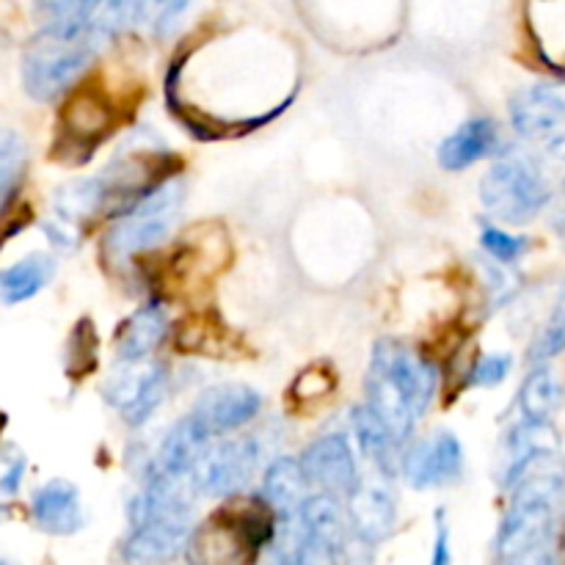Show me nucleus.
Masks as SVG:
<instances>
[{
	"label": "nucleus",
	"instance_id": "0eeeda50",
	"mask_svg": "<svg viewBox=\"0 0 565 565\" xmlns=\"http://www.w3.org/2000/svg\"><path fill=\"white\" fill-rule=\"evenodd\" d=\"M259 461V445L252 436L218 441L210 447L196 463L191 483L196 494L204 497H235L252 480Z\"/></svg>",
	"mask_w": 565,
	"mask_h": 565
},
{
	"label": "nucleus",
	"instance_id": "f3484780",
	"mask_svg": "<svg viewBox=\"0 0 565 565\" xmlns=\"http://www.w3.org/2000/svg\"><path fill=\"white\" fill-rule=\"evenodd\" d=\"M110 108L99 94L81 92L70 99L61 114V130L70 147L83 149V158L94 152L99 141L110 132Z\"/></svg>",
	"mask_w": 565,
	"mask_h": 565
},
{
	"label": "nucleus",
	"instance_id": "c756f323",
	"mask_svg": "<svg viewBox=\"0 0 565 565\" xmlns=\"http://www.w3.org/2000/svg\"><path fill=\"white\" fill-rule=\"evenodd\" d=\"M342 544H345V541H334L318 533H307L303 535L301 550H298L296 565H340Z\"/></svg>",
	"mask_w": 565,
	"mask_h": 565
},
{
	"label": "nucleus",
	"instance_id": "e433bc0d",
	"mask_svg": "<svg viewBox=\"0 0 565 565\" xmlns=\"http://www.w3.org/2000/svg\"><path fill=\"white\" fill-rule=\"evenodd\" d=\"M0 565H14V563H9V561H0Z\"/></svg>",
	"mask_w": 565,
	"mask_h": 565
},
{
	"label": "nucleus",
	"instance_id": "a878e982",
	"mask_svg": "<svg viewBox=\"0 0 565 565\" xmlns=\"http://www.w3.org/2000/svg\"><path fill=\"white\" fill-rule=\"evenodd\" d=\"M36 11L47 25H86L92 20V0H36Z\"/></svg>",
	"mask_w": 565,
	"mask_h": 565
},
{
	"label": "nucleus",
	"instance_id": "bb28decb",
	"mask_svg": "<svg viewBox=\"0 0 565 565\" xmlns=\"http://www.w3.org/2000/svg\"><path fill=\"white\" fill-rule=\"evenodd\" d=\"M480 243H483L486 252H489L491 257L502 265L516 263V259L530 248L527 237L511 235V232L500 230V226H486L483 235H480Z\"/></svg>",
	"mask_w": 565,
	"mask_h": 565
},
{
	"label": "nucleus",
	"instance_id": "20e7f679",
	"mask_svg": "<svg viewBox=\"0 0 565 565\" xmlns=\"http://www.w3.org/2000/svg\"><path fill=\"white\" fill-rule=\"evenodd\" d=\"M185 204V182L182 177H169L160 182L152 193L141 199L132 210H127L121 218L114 221L105 232L103 252L110 265L136 259L138 254H147L169 241L177 218Z\"/></svg>",
	"mask_w": 565,
	"mask_h": 565
},
{
	"label": "nucleus",
	"instance_id": "1a4fd4ad",
	"mask_svg": "<svg viewBox=\"0 0 565 565\" xmlns=\"http://www.w3.org/2000/svg\"><path fill=\"white\" fill-rule=\"evenodd\" d=\"M401 472L412 489H439L463 472V447L452 434L441 430L430 439L412 441L403 450Z\"/></svg>",
	"mask_w": 565,
	"mask_h": 565
},
{
	"label": "nucleus",
	"instance_id": "473e14b6",
	"mask_svg": "<svg viewBox=\"0 0 565 565\" xmlns=\"http://www.w3.org/2000/svg\"><path fill=\"white\" fill-rule=\"evenodd\" d=\"M22 475H25V458H14L11 467L6 469L3 478H0V491H3V494H17V489H20L22 483Z\"/></svg>",
	"mask_w": 565,
	"mask_h": 565
},
{
	"label": "nucleus",
	"instance_id": "4be33fe9",
	"mask_svg": "<svg viewBox=\"0 0 565 565\" xmlns=\"http://www.w3.org/2000/svg\"><path fill=\"white\" fill-rule=\"evenodd\" d=\"M563 403V384L552 367L546 364H535L530 375L524 379L522 390H519V412L522 419L530 423H550L557 414Z\"/></svg>",
	"mask_w": 565,
	"mask_h": 565
},
{
	"label": "nucleus",
	"instance_id": "412c9836",
	"mask_svg": "<svg viewBox=\"0 0 565 565\" xmlns=\"http://www.w3.org/2000/svg\"><path fill=\"white\" fill-rule=\"evenodd\" d=\"M55 274V259L50 254H28L20 263L0 270V301L22 303L42 292Z\"/></svg>",
	"mask_w": 565,
	"mask_h": 565
},
{
	"label": "nucleus",
	"instance_id": "dca6fc26",
	"mask_svg": "<svg viewBox=\"0 0 565 565\" xmlns=\"http://www.w3.org/2000/svg\"><path fill=\"white\" fill-rule=\"evenodd\" d=\"M500 147V127L489 116H475V119L458 125L445 141L439 143V166L445 171H463L480 160L491 158Z\"/></svg>",
	"mask_w": 565,
	"mask_h": 565
},
{
	"label": "nucleus",
	"instance_id": "cd10ccee",
	"mask_svg": "<svg viewBox=\"0 0 565 565\" xmlns=\"http://www.w3.org/2000/svg\"><path fill=\"white\" fill-rule=\"evenodd\" d=\"M97 364V334H94L92 323L83 320L70 337V373L88 375Z\"/></svg>",
	"mask_w": 565,
	"mask_h": 565
},
{
	"label": "nucleus",
	"instance_id": "aec40b11",
	"mask_svg": "<svg viewBox=\"0 0 565 565\" xmlns=\"http://www.w3.org/2000/svg\"><path fill=\"white\" fill-rule=\"evenodd\" d=\"M351 425L353 434H356L359 447H362L364 456L375 463L384 478H395L397 469H401L403 458V441L375 417L373 408L364 403V406H356L351 412Z\"/></svg>",
	"mask_w": 565,
	"mask_h": 565
},
{
	"label": "nucleus",
	"instance_id": "9d476101",
	"mask_svg": "<svg viewBox=\"0 0 565 565\" xmlns=\"http://www.w3.org/2000/svg\"><path fill=\"white\" fill-rule=\"evenodd\" d=\"M301 463L307 469L309 483L318 486L326 494L351 497L356 491V486L362 483L353 447L342 434H329L315 439L303 450Z\"/></svg>",
	"mask_w": 565,
	"mask_h": 565
},
{
	"label": "nucleus",
	"instance_id": "f257e3e1",
	"mask_svg": "<svg viewBox=\"0 0 565 565\" xmlns=\"http://www.w3.org/2000/svg\"><path fill=\"white\" fill-rule=\"evenodd\" d=\"M511 505L497 533L502 563H522L539 555L555 530L557 505L565 494V458L557 447L539 450L511 475Z\"/></svg>",
	"mask_w": 565,
	"mask_h": 565
},
{
	"label": "nucleus",
	"instance_id": "f8f14e48",
	"mask_svg": "<svg viewBox=\"0 0 565 565\" xmlns=\"http://www.w3.org/2000/svg\"><path fill=\"white\" fill-rule=\"evenodd\" d=\"M370 362L379 364V367H384L386 373L397 381V386L406 392L408 401L414 403V408H417L419 417L428 412V406L434 403V395H436L434 364L425 362L419 353H414L412 348L401 345V342H395V340L375 342Z\"/></svg>",
	"mask_w": 565,
	"mask_h": 565
},
{
	"label": "nucleus",
	"instance_id": "6e6552de",
	"mask_svg": "<svg viewBox=\"0 0 565 565\" xmlns=\"http://www.w3.org/2000/svg\"><path fill=\"white\" fill-rule=\"evenodd\" d=\"M166 392H169V370L163 364L127 362V367L110 375L105 384V401L121 414L130 428H141L166 401Z\"/></svg>",
	"mask_w": 565,
	"mask_h": 565
},
{
	"label": "nucleus",
	"instance_id": "a211bd4d",
	"mask_svg": "<svg viewBox=\"0 0 565 565\" xmlns=\"http://www.w3.org/2000/svg\"><path fill=\"white\" fill-rule=\"evenodd\" d=\"M166 334H169V318L163 303L147 301L119 326L116 353L121 362H143L163 345Z\"/></svg>",
	"mask_w": 565,
	"mask_h": 565
},
{
	"label": "nucleus",
	"instance_id": "f03ea898",
	"mask_svg": "<svg viewBox=\"0 0 565 565\" xmlns=\"http://www.w3.org/2000/svg\"><path fill=\"white\" fill-rule=\"evenodd\" d=\"M276 511L268 500H230L202 527L193 530L191 565H254L259 552L274 544Z\"/></svg>",
	"mask_w": 565,
	"mask_h": 565
},
{
	"label": "nucleus",
	"instance_id": "4468645a",
	"mask_svg": "<svg viewBox=\"0 0 565 565\" xmlns=\"http://www.w3.org/2000/svg\"><path fill=\"white\" fill-rule=\"evenodd\" d=\"M348 519L362 544L373 546L390 539L397 524V502L390 489L373 480H362L348 497Z\"/></svg>",
	"mask_w": 565,
	"mask_h": 565
},
{
	"label": "nucleus",
	"instance_id": "39448f33",
	"mask_svg": "<svg viewBox=\"0 0 565 565\" xmlns=\"http://www.w3.org/2000/svg\"><path fill=\"white\" fill-rule=\"evenodd\" d=\"M552 188L544 171L527 154L508 152L480 180V202L491 218L522 226L550 204Z\"/></svg>",
	"mask_w": 565,
	"mask_h": 565
},
{
	"label": "nucleus",
	"instance_id": "ddd939ff",
	"mask_svg": "<svg viewBox=\"0 0 565 565\" xmlns=\"http://www.w3.org/2000/svg\"><path fill=\"white\" fill-rule=\"evenodd\" d=\"M263 408L257 390L243 384L210 386L193 403V414L210 428V434H230L252 423Z\"/></svg>",
	"mask_w": 565,
	"mask_h": 565
},
{
	"label": "nucleus",
	"instance_id": "6ab92c4d",
	"mask_svg": "<svg viewBox=\"0 0 565 565\" xmlns=\"http://www.w3.org/2000/svg\"><path fill=\"white\" fill-rule=\"evenodd\" d=\"M309 478L307 469H303L301 458L292 456H281L265 469V480H263V497L268 500V505L274 508L276 516H298L303 508V502L309 500L307 489H309Z\"/></svg>",
	"mask_w": 565,
	"mask_h": 565
},
{
	"label": "nucleus",
	"instance_id": "393cba45",
	"mask_svg": "<svg viewBox=\"0 0 565 565\" xmlns=\"http://www.w3.org/2000/svg\"><path fill=\"white\" fill-rule=\"evenodd\" d=\"M563 351H565V307H555L552 318L546 320L541 334L535 337L533 351H530V362L546 364L550 359L561 356Z\"/></svg>",
	"mask_w": 565,
	"mask_h": 565
},
{
	"label": "nucleus",
	"instance_id": "2f4dec72",
	"mask_svg": "<svg viewBox=\"0 0 565 565\" xmlns=\"http://www.w3.org/2000/svg\"><path fill=\"white\" fill-rule=\"evenodd\" d=\"M450 530H447L445 511H436V541H434V555H430V565H450Z\"/></svg>",
	"mask_w": 565,
	"mask_h": 565
},
{
	"label": "nucleus",
	"instance_id": "f704fd0d",
	"mask_svg": "<svg viewBox=\"0 0 565 565\" xmlns=\"http://www.w3.org/2000/svg\"><path fill=\"white\" fill-rule=\"evenodd\" d=\"M557 307H565V281H563V287H561V296H557Z\"/></svg>",
	"mask_w": 565,
	"mask_h": 565
},
{
	"label": "nucleus",
	"instance_id": "2eb2a0df",
	"mask_svg": "<svg viewBox=\"0 0 565 565\" xmlns=\"http://www.w3.org/2000/svg\"><path fill=\"white\" fill-rule=\"evenodd\" d=\"M31 516L39 530L50 535H75L86 524L81 491L70 480H50L36 489L31 500Z\"/></svg>",
	"mask_w": 565,
	"mask_h": 565
},
{
	"label": "nucleus",
	"instance_id": "c85d7f7f",
	"mask_svg": "<svg viewBox=\"0 0 565 565\" xmlns=\"http://www.w3.org/2000/svg\"><path fill=\"white\" fill-rule=\"evenodd\" d=\"M513 356L511 353H486L483 359L472 364L469 370V384L478 386V390H494L502 381L511 375Z\"/></svg>",
	"mask_w": 565,
	"mask_h": 565
},
{
	"label": "nucleus",
	"instance_id": "c9c22d12",
	"mask_svg": "<svg viewBox=\"0 0 565 565\" xmlns=\"http://www.w3.org/2000/svg\"><path fill=\"white\" fill-rule=\"evenodd\" d=\"M3 513H6V508H3V505H0V519H3Z\"/></svg>",
	"mask_w": 565,
	"mask_h": 565
},
{
	"label": "nucleus",
	"instance_id": "7c9ffc66",
	"mask_svg": "<svg viewBox=\"0 0 565 565\" xmlns=\"http://www.w3.org/2000/svg\"><path fill=\"white\" fill-rule=\"evenodd\" d=\"M125 3V17H127V31L130 28H147V31H158V25L163 22L166 11L171 9L174 0H121Z\"/></svg>",
	"mask_w": 565,
	"mask_h": 565
},
{
	"label": "nucleus",
	"instance_id": "9b49d317",
	"mask_svg": "<svg viewBox=\"0 0 565 565\" xmlns=\"http://www.w3.org/2000/svg\"><path fill=\"white\" fill-rule=\"evenodd\" d=\"M210 439H213V434H210V428L196 414H188V417L177 419L169 428V434L163 436V441H160L154 458L147 461L143 475L158 472L166 475V478L191 480L196 463L210 450Z\"/></svg>",
	"mask_w": 565,
	"mask_h": 565
},
{
	"label": "nucleus",
	"instance_id": "423d86ee",
	"mask_svg": "<svg viewBox=\"0 0 565 565\" xmlns=\"http://www.w3.org/2000/svg\"><path fill=\"white\" fill-rule=\"evenodd\" d=\"M513 130L544 149L555 163H565V97L552 86H527L511 99Z\"/></svg>",
	"mask_w": 565,
	"mask_h": 565
},
{
	"label": "nucleus",
	"instance_id": "b1692460",
	"mask_svg": "<svg viewBox=\"0 0 565 565\" xmlns=\"http://www.w3.org/2000/svg\"><path fill=\"white\" fill-rule=\"evenodd\" d=\"M28 166V147L20 132H0V207L9 202L11 193L20 185Z\"/></svg>",
	"mask_w": 565,
	"mask_h": 565
},
{
	"label": "nucleus",
	"instance_id": "72a5a7b5",
	"mask_svg": "<svg viewBox=\"0 0 565 565\" xmlns=\"http://www.w3.org/2000/svg\"><path fill=\"white\" fill-rule=\"evenodd\" d=\"M555 230L557 235H561V241L565 243V207L557 210V218H555Z\"/></svg>",
	"mask_w": 565,
	"mask_h": 565
},
{
	"label": "nucleus",
	"instance_id": "5701e85b",
	"mask_svg": "<svg viewBox=\"0 0 565 565\" xmlns=\"http://www.w3.org/2000/svg\"><path fill=\"white\" fill-rule=\"evenodd\" d=\"M105 202H108V185L105 177H83V180L70 182L55 196V215L64 224L75 226L92 215H105Z\"/></svg>",
	"mask_w": 565,
	"mask_h": 565
},
{
	"label": "nucleus",
	"instance_id": "7ed1b4c3",
	"mask_svg": "<svg viewBox=\"0 0 565 565\" xmlns=\"http://www.w3.org/2000/svg\"><path fill=\"white\" fill-rule=\"evenodd\" d=\"M103 39L86 25H44L22 55V83L36 103H53L81 81Z\"/></svg>",
	"mask_w": 565,
	"mask_h": 565
}]
</instances>
